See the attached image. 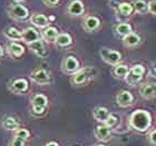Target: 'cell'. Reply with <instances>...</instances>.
I'll return each instance as SVG.
<instances>
[{"label": "cell", "instance_id": "6da1fadb", "mask_svg": "<svg viewBox=\"0 0 156 146\" xmlns=\"http://www.w3.org/2000/svg\"><path fill=\"white\" fill-rule=\"evenodd\" d=\"M151 124H152V117L146 110L137 109L129 117L130 127L138 132H146L151 127Z\"/></svg>", "mask_w": 156, "mask_h": 146}, {"label": "cell", "instance_id": "7a4b0ae2", "mask_svg": "<svg viewBox=\"0 0 156 146\" xmlns=\"http://www.w3.org/2000/svg\"><path fill=\"white\" fill-rule=\"evenodd\" d=\"M97 74V70L93 67H85L80 68L76 74H74L70 78V83L74 86H83V85L87 84L91 78L95 77Z\"/></svg>", "mask_w": 156, "mask_h": 146}, {"label": "cell", "instance_id": "3957f363", "mask_svg": "<svg viewBox=\"0 0 156 146\" xmlns=\"http://www.w3.org/2000/svg\"><path fill=\"white\" fill-rule=\"evenodd\" d=\"M7 12H8V16L11 19L17 20V21H25L29 17L28 9L23 5H20V2H16L10 5L7 8Z\"/></svg>", "mask_w": 156, "mask_h": 146}, {"label": "cell", "instance_id": "277c9868", "mask_svg": "<svg viewBox=\"0 0 156 146\" xmlns=\"http://www.w3.org/2000/svg\"><path fill=\"white\" fill-rule=\"evenodd\" d=\"M145 72H146V69L143 65H134L133 67L129 68V72L127 74L125 80L130 86H136L142 81Z\"/></svg>", "mask_w": 156, "mask_h": 146}, {"label": "cell", "instance_id": "5b68a950", "mask_svg": "<svg viewBox=\"0 0 156 146\" xmlns=\"http://www.w3.org/2000/svg\"><path fill=\"white\" fill-rule=\"evenodd\" d=\"M99 55L105 62H107L108 65L112 66H116L120 64L122 59H123V56L119 52L108 48H101L99 50Z\"/></svg>", "mask_w": 156, "mask_h": 146}, {"label": "cell", "instance_id": "8992f818", "mask_svg": "<svg viewBox=\"0 0 156 146\" xmlns=\"http://www.w3.org/2000/svg\"><path fill=\"white\" fill-rule=\"evenodd\" d=\"M80 69V64L74 56H67L62 62V72L66 75H74Z\"/></svg>", "mask_w": 156, "mask_h": 146}, {"label": "cell", "instance_id": "52a82bcc", "mask_svg": "<svg viewBox=\"0 0 156 146\" xmlns=\"http://www.w3.org/2000/svg\"><path fill=\"white\" fill-rule=\"evenodd\" d=\"M9 91L13 94L17 95H23L26 94L28 89H29V84L26 78H16L9 83L8 85Z\"/></svg>", "mask_w": 156, "mask_h": 146}, {"label": "cell", "instance_id": "ba28073f", "mask_svg": "<svg viewBox=\"0 0 156 146\" xmlns=\"http://www.w3.org/2000/svg\"><path fill=\"white\" fill-rule=\"evenodd\" d=\"M30 79L38 85H49L51 83V77L49 73L42 68L34 69L30 75Z\"/></svg>", "mask_w": 156, "mask_h": 146}, {"label": "cell", "instance_id": "9c48e42d", "mask_svg": "<svg viewBox=\"0 0 156 146\" xmlns=\"http://www.w3.org/2000/svg\"><path fill=\"white\" fill-rule=\"evenodd\" d=\"M66 12L72 17H79L84 15L85 12V6L84 2L81 0H72L67 6Z\"/></svg>", "mask_w": 156, "mask_h": 146}, {"label": "cell", "instance_id": "30bf717a", "mask_svg": "<svg viewBox=\"0 0 156 146\" xmlns=\"http://www.w3.org/2000/svg\"><path fill=\"white\" fill-rule=\"evenodd\" d=\"M28 47H29V49L34 54H36L40 58H46L48 56V50L46 48L45 41L42 39H39L37 41L31 42V44L28 45Z\"/></svg>", "mask_w": 156, "mask_h": 146}, {"label": "cell", "instance_id": "8fae6325", "mask_svg": "<svg viewBox=\"0 0 156 146\" xmlns=\"http://www.w3.org/2000/svg\"><path fill=\"white\" fill-rule=\"evenodd\" d=\"M116 103L120 107H129L134 104V96L128 91H120L116 96Z\"/></svg>", "mask_w": 156, "mask_h": 146}, {"label": "cell", "instance_id": "7c38bea8", "mask_svg": "<svg viewBox=\"0 0 156 146\" xmlns=\"http://www.w3.org/2000/svg\"><path fill=\"white\" fill-rule=\"evenodd\" d=\"M101 27V20L96 16H87L83 21V28L88 33H94Z\"/></svg>", "mask_w": 156, "mask_h": 146}, {"label": "cell", "instance_id": "4fadbf2b", "mask_svg": "<svg viewBox=\"0 0 156 146\" xmlns=\"http://www.w3.org/2000/svg\"><path fill=\"white\" fill-rule=\"evenodd\" d=\"M140 96L145 99H152L156 96V84L155 83H145L140 87Z\"/></svg>", "mask_w": 156, "mask_h": 146}, {"label": "cell", "instance_id": "5bb4252c", "mask_svg": "<svg viewBox=\"0 0 156 146\" xmlns=\"http://www.w3.org/2000/svg\"><path fill=\"white\" fill-rule=\"evenodd\" d=\"M7 52H8L10 57L17 59V58H20L25 54V48H23V45H20L18 42L10 41L7 45Z\"/></svg>", "mask_w": 156, "mask_h": 146}, {"label": "cell", "instance_id": "9a60e30c", "mask_svg": "<svg viewBox=\"0 0 156 146\" xmlns=\"http://www.w3.org/2000/svg\"><path fill=\"white\" fill-rule=\"evenodd\" d=\"M40 37H41V35L33 27H28V28L23 30V41L27 42L28 45L34 41H37L39 39H41Z\"/></svg>", "mask_w": 156, "mask_h": 146}, {"label": "cell", "instance_id": "2e32d148", "mask_svg": "<svg viewBox=\"0 0 156 146\" xmlns=\"http://www.w3.org/2000/svg\"><path fill=\"white\" fill-rule=\"evenodd\" d=\"M30 23H33L34 26L42 28V29L49 27V19L42 13H33L30 16Z\"/></svg>", "mask_w": 156, "mask_h": 146}, {"label": "cell", "instance_id": "e0dca14e", "mask_svg": "<svg viewBox=\"0 0 156 146\" xmlns=\"http://www.w3.org/2000/svg\"><path fill=\"white\" fill-rule=\"evenodd\" d=\"M112 135V130L109 127H107L105 124L103 125H98L95 130V136L98 141H101V142H106L111 138Z\"/></svg>", "mask_w": 156, "mask_h": 146}, {"label": "cell", "instance_id": "ac0fdd59", "mask_svg": "<svg viewBox=\"0 0 156 146\" xmlns=\"http://www.w3.org/2000/svg\"><path fill=\"white\" fill-rule=\"evenodd\" d=\"M142 42V38L140 35L134 33H130L129 35H127L123 38V45L127 48H134L137 47Z\"/></svg>", "mask_w": 156, "mask_h": 146}, {"label": "cell", "instance_id": "d6986e66", "mask_svg": "<svg viewBox=\"0 0 156 146\" xmlns=\"http://www.w3.org/2000/svg\"><path fill=\"white\" fill-rule=\"evenodd\" d=\"M58 35H59L58 29L55 28V27H51V26L45 28L41 33L42 39L46 40L47 42H55L57 37H58Z\"/></svg>", "mask_w": 156, "mask_h": 146}, {"label": "cell", "instance_id": "ffe728a7", "mask_svg": "<svg viewBox=\"0 0 156 146\" xmlns=\"http://www.w3.org/2000/svg\"><path fill=\"white\" fill-rule=\"evenodd\" d=\"M2 127H3V130H6L16 132L17 130L20 128V123H19V120L16 119L15 117L7 116V117H5L2 120Z\"/></svg>", "mask_w": 156, "mask_h": 146}, {"label": "cell", "instance_id": "44dd1931", "mask_svg": "<svg viewBox=\"0 0 156 146\" xmlns=\"http://www.w3.org/2000/svg\"><path fill=\"white\" fill-rule=\"evenodd\" d=\"M109 115H111L109 110L106 107H103V106H98V107L95 108L94 112H93L94 118L97 120V122H99V123H105L106 119L109 117Z\"/></svg>", "mask_w": 156, "mask_h": 146}, {"label": "cell", "instance_id": "7402d4cb", "mask_svg": "<svg viewBox=\"0 0 156 146\" xmlns=\"http://www.w3.org/2000/svg\"><path fill=\"white\" fill-rule=\"evenodd\" d=\"M3 35L10 40H23V31L17 29L16 27L9 26L3 30Z\"/></svg>", "mask_w": 156, "mask_h": 146}, {"label": "cell", "instance_id": "603a6c76", "mask_svg": "<svg viewBox=\"0 0 156 146\" xmlns=\"http://www.w3.org/2000/svg\"><path fill=\"white\" fill-rule=\"evenodd\" d=\"M73 42V38L72 36L67 33H62L59 34L57 39H56L55 41V45L59 48H66V47H69V46L72 45Z\"/></svg>", "mask_w": 156, "mask_h": 146}, {"label": "cell", "instance_id": "cb8c5ba5", "mask_svg": "<svg viewBox=\"0 0 156 146\" xmlns=\"http://www.w3.org/2000/svg\"><path fill=\"white\" fill-rule=\"evenodd\" d=\"M128 72H129V67L124 64H118L113 68V75L115 78H118V79H123V78L125 79Z\"/></svg>", "mask_w": 156, "mask_h": 146}, {"label": "cell", "instance_id": "d4e9b609", "mask_svg": "<svg viewBox=\"0 0 156 146\" xmlns=\"http://www.w3.org/2000/svg\"><path fill=\"white\" fill-rule=\"evenodd\" d=\"M115 33H116L117 36L119 37H125L127 35H129L130 33H133V28L129 23H118L116 27H115Z\"/></svg>", "mask_w": 156, "mask_h": 146}, {"label": "cell", "instance_id": "484cf974", "mask_svg": "<svg viewBox=\"0 0 156 146\" xmlns=\"http://www.w3.org/2000/svg\"><path fill=\"white\" fill-rule=\"evenodd\" d=\"M117 11H118V13H120L122 16L128 17V16H132L135 10H134L133 3L120 2V3H118V6H117Z\"/></svg>", "mask_w": 156, "mask_h": 146}, {"label": "cell", "instance_id": "4316f807", "mask_svg": "<svg viewBox=\"0 0 156 146\" xmlns=\"http://www.w3.org/2000/svg\"><path fill=\"white\" fill-rule=\"evenodd\" d=\"M31 106H41V107H47L48 106V98L42 94H35L30 98Z\"/></svg>", "mask_w": 156, "mask_h": 146}, {"label": "cell", "instance_id": "83f0119b", "mask_svg": "<svg viewBox=\"0 0 156 146\" xmlns=\"http://www.w3.org/2000/svg\"><path fill=\"white\" fill-rule=\"evenodd\" d=\"M133 7L134 10L137 13H146L148 11V2H146L145 0H134L133 1Z\"/></svg>", "mask_w": 156, "mask_h": 146}, {"label": "cell", "instance_id": "f1b7e54d", "mask_svg": "<svg viewBox=\"0 0 156 146\" xmlns=\"http://www.w3.org/2000/svg\"><path fill=\"white\" fill-rule=\"evenodd\" d=\"M47 107H41V106H31V115L35 117H41L46 114Z\"/></svg>", "mask_w": 156, "mask_h": 146}, {"label": "cell", "instance_id": "f546056e", "mask_svg": "<svg viewBox=\"0 0 156 146\" xmlns=\"http://www.w3.org/2000/svg\"><path fill=\"white\" fill-rule=\"evenodd\" d=\"M15 136L19 137V138H23V140L27 141L29 140L30 137V132L27 128H19L15 132Z\"/></svg>", "mask_w": 156, "mask_h": 146}, {"label": "cell", "instance_id": "4dcf8cb0", "mask_svg": "<svg viewBox=\"0 0 156 146\" xmlns=\"http://www.w3.org/2000/svg\"><path fill=\"white\" fill-rule=\"evenodd\" d=\"M8 146H26V141L23 138H19L13 135V137L9 141Z\"/></svg>", "mask_w": 156, "mask_h": 146}, {"label": "cell", "instance_id": "1f68e13d", "mask_svg": "<svg viewBox=\"0 0 156 146\" xmlns=\"http://www.w3.org/2000/svg\"><path fill=\"white\" fill-rule=\"evenodd\" d=\"M117 122H118V119H117V117L115 116V115H113V114H111L109 115V117H108L107 119H106V122H105V125L107 127H109V128H113V127H115V125L117 124Z\"/></svg>", "mask_w": 156, "mask_h": 146}, {"label": "cell", "instance_id": "d6a6232c", "mask_svg": "<svg viewBox=\"0 0 156 146\" xmlns=\"http://www.w3.org/2000/svg\"><path fill=\"white\" fill-rule=\"evenodd\" d=\"M148 12L156 16V0H151L148 2Z\"/></svg>", "mask_w": 156, "mask_h": 146}, {"label": "cell", "instance_id": "836d02e7", "mask_svg": "<svg viewBox=\"0 0 156 146\" xmlns=\"http://www.w3.org/2000/svg\"><path fill=\"white\" fill-rule=\"evenodd\" d=\"M42 1V3L45 5V6H47V7H57L58 6V3H59V1L60 0H41Z\"/></svg>", "mask_w": 156, "mask_h": 146}, {"label": "cell", "instance_id": "e575fe53", "mask_svg": "<svg viewBox=\"0 0 156 146\" xmlns=\"http://www.w3.org/2000/svg\"><path fill=\"white\" fill-rule=\"evenodd\" d=\"M150 142L153 144L154 146H156V130H152L150 133Z\"/></svg>", "mask_w": 156, "mask_h": 146}, {"label": "cell", "instance_id": "d590c367", "mask_svg": "<svg viewBox=\"0 0 156 146\" xmlns=\"http://www.w3.org/2000/svg\"><path fill=\"white\" fill-rule=\"evenodd\" d=\"M44 146H59V144L57 142H48V143H46Z\"/></svg>", "mask_w": 156, "mask_h": 146}, {"label": "cell", "instance_id": "8d00e7d4", "mask_svg": "<svg viewBox=\"0 0 156 146\" xmlns=\"http://www.w3.org/2000/svg\"><path fill=\"white\" fill-rule=\"evenodd\" d=\"M3 56V49H2V47H1V45H0V58Z\"/></svg>", "mask_w": 156, "mask_h": 146}, {"label": "cell", "instance_id": "74e56055", "mask_svg": "<svg viewBox=\"0 0 156 146\" xmlns=\"http://www.w3.org/2000/svg\"><path fill=\"white\" fill-rule=\"evenodd\" d=\"M94 146H106V145H104V144H97V145H94Z\"/></svg>", "mask_w": 156, "mask_h": 146}, {"label": "cell", "instance_id": "f35d334b", "mask_svg": "<svg viewBox=\"0 0 156 146\" xmlns=\"http://www.w3.org/2000/svg\"><path fill=\"white\" fill-rule=\"evenodd\" d=\"M16 2H21V1H23V0H15Z\"/></svg>", "mask_w": 156, "mask_h": 146}]
</instances>
